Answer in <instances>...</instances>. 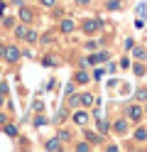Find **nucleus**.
Returning a JSON list of instances; mask_svg holds the SVG:
<instances>
[{"label":"nucleus","mask_w":147,"mask_h":152,"mask_svg":"<svg viewBox=\"0 0 147 152\" xmlns=\"http://www.w3.org/2000/svg\"><path fill=\"white\" fill-rule=\"evenodd\" d=\"M20 56H22V52L17 49V44H5V49H3V61L15 64V61H20Z\"/></svg>","instance_id":"1"},{"label":"nucleus","mask_w":147,"mask_h":152,"mask_svg":"<svg viewBox=\"0 0 147 152\" xmlns=\"http://www.w3.org/2000/svg\"><path fill=\"white\" fill-rule=\"evenodd\" d=\"M20 22H25V25H29V22H32L34 20V10H32V7H27V5H20Z\"/></svg>","instance_id":"2"},{"label":"nucleus","mask_w":147,"mask_h":152,"mask_svg":"<svg viewBox=\"0 0 147 152\" xmlns=\"http://www.w3.org/2000/svg\"><path fill=\"white\" fill-rule=\"evenodd\" d=\"M98 27H101V22H98V20H83V25H81V30H83L86 34H93V32L98 30Z\"/></svg>","instance_id":"3"},{"label":"nucleus","mask_w":147,"mask_h":152,"mask_svg":"<svg viewBox=\"0 0 147 152\" xmlns=\"http://www.w3.org/2000/svg\"><path fill=\"white\" fill-rule=\"evenodd\" d=\"M74 123L83 128L86 123H88V113H86V110H76V113H74Z\"/></svg>","instance_id":"4"},{"label":"nucleus","mask_w":147,"mask_h":152,"mask_svg":"<svg viewBox=\"0 0 147 152\" xmlns=\"http://www.w3.org/2000/svg\"><path fill=\"white\" fill-rule=\"evenodd\" d=\"M25 32H27V25L25 22H20L12 27V34H15V39H25Z\"/></svg>","instance_id":"5"},{"label":"nucleus","mask_w":147,"mask_h":152,"mask_svg":"<svg viewBox=\"0 0 147 152\" xmlns=\"http://www.w3.org/2000/svg\"><path fill=\"white\" fill-rule=\"evenodd\" d=\"M44 150H61V140H59V137L47 140V142H44Z\"/></svg>","instance_id":"6"},{"label":"nucleus","mask_w":147,"mask_h":152,"mask_svg":"<svg viewBox=\"0 0 147 152\" xmlns=\"http://www.w3.org/2000/svg\"><path fill=\"white\" fill-rule=\"evenodd\" d=\"M25 42H29V44H37V42H39V34H37L34 30H29V27H27V32H25Z\"/></svg>","instance_id":"7"},{"label":"nucleus","mask_w":147,"mask_h":152,"mask_svg":"<svg viewBox=\"0 0 147 152\" xmlns=\"http://www.w3.org/2000/svg\"><path fill=\"white\" fill-rule=\"evenodd\" d=\"M127 115H130L132 120H140V118H142V108H140V106H130V110H127Z\"/></svg>","instance_id":"8"},{"label":"nucleus","mask_w":147,"mask_h":152,"mask_svg":"<svg viewBox=\"0 0 147 152\" xmlns=\"http://www.w3.org/2000/svg\"><path fill=\"white\" fill-rule=\"evenodd\" d=\"M78 103H81V106H93V96H91V93H83V96H78Z\"/></svg>","instance_id":"9"},{"label":"nucleus","mask_w":147,"mask_h":152,"mask_svg":"<svg viewBox=\"0 0 147 152\" xmlns=\"http://www.w3.org/2000/svg\"><path fill=\"white\" fill-rule=\"evenodd\" d=\"M74 27H76V25H74V20H61V32H66V34H69V32H74Z\"/></svg>","instance_id":"10"},{"label":"nucleus","mask_w":147,"mask_h":152,"mask_svg":"<svg viewBox=\"0 0 147 152\" xmlns=\"http://www.w3.org/2000/svg\"><path fill=\"white\" fill-rule=\"evenodd\" d=\"M76 83H88V74L86 71H78L76 74Z\"/></svg>","instance_id":"11"},{"label":"nucleus","mask_w":147,"mask_h":152,"mask_svg":"<svg viewBox=\"0 0 147 152\" xmlns=\"http://www.w3.org/2000/svg\"><path fill=\"white\" fill-rule=\"evenodd\" d=\"M113 128H115V132H125V130H127V123H125V120H118Z\"/></svg>","instance_id":"12"},{"label":"nucleus","mask_w":147,"mask_h":152,"mask_svg":"<svg viewBox=\"0 0 147 152\" xmlns=\"http://www.w3.org/2000/svg\"><path fill=\"white\" fill-rule=\"evenodd\" d=\"M5 135H10V137H17V128H15V125H5Z\"/></svg>","instance_id":"13"},{"label":"nucleus","mask_w":147,"mask_h":152,"mask_svg":"<svg viewBox=\"0 0 147 152\" xmlns=\"http://www.w3.org/2000/svg\"><path fill=\"white\" fill-rule=\"evenodd\" d=\"M145 137H147V130L145 128H137L135 130V140H145Z\"/></svg>","instance_id":"14"},{"label":"nucleus","mask_w":147,"mask_h":152,"mask_svg":"<svg viewBox=\"0 0 147 152\" xmlns=\"http://www.w3.org/2000/svg\"><path fill=\"white\" fill-rule=\"evenodd\" d=\"M59 140H61V142L71 140V132H69V130H59Z\"/></svg>","instance_id":"15"},{"label":"nucleus","mask_w":147,"mask_h":152,"mask_svg":"<svg viewBox=\"0 0 147 152\" xmlns=\"http://www.w3.org/2000/svg\"><path fill=\"white\" fill-rule=\"evenodd\" d=\"M96 123H98V132H108V123H105V120H101V118H98Z\"/></svg>","instance_id":"16"},{"label":"nucleus","mask_w":147,"mask_h":152,"mask_svg":"<svg viewBox=\"0 0 147 152\" xmlns=\"http://www.w3.org/2000/svg\"><path fill=\"white\" fill-rule=\"evenodd\" d=\"M34 125H37V128L47 125V118H44V115H37V118H34Z\"/></svg>","instance_id":"17"},{"label":"nucleus","mask_w":147,"mask_h":152,"mask_svg":"<svg viewBox=\"0 0 147 152\" xmlns=\"http://www.w3.org/2000/svg\"><path fill=\"white\" fill-rule=\"evenodd\" d=\"M54 64H59L56 56H44V66H54Z\"/></svg>","instance_id":"18"},{"label":"nucleus","mask_w":147,"mask_h":152,"mask_svg":"<svg viewBox=\"0 0 147 152\" xmlns=\"http://www.w3.org/2000/svg\"><path fill=\"white\" fill-rule=\"evenodd\" d=\"M120 7V0H108V10H118Z\"/></svg>","instance_id":"19"},{"label":"nucleus","mask_w":147,"mask_h":152,"mask_svg":"<svg viewBox=\"0 0 147 152\" xmlns=\"http://www.w3.org/2000/svg\"><path fill=\"white\" fill-rule=\"evenodd\" d=\"M39 3H42V7H54L56 0H39Z\"/></svg>","instance_id":"20"},{"label":"nucleus","mask_w":147,"mask_h":152,"mask_svg":"<svg viewBox=\"0 0 147 152\" xmlns=\"http://www.w3.org/2000/svg\"><path fill=\"white\" fill-rule=\"evenodd\" d=\"M88 147H91V145H88V142H78V145H76V150H78V152H86Z\"/></svg>","instance_id":"21"},{"label":"nucleus","mask_w":147,"mask_h":152,"mask_svg":"<svg viewBox=\"0 0 147 152\" xmlns=\"http://www.w3.org/2000/svg\"><path fill=\"white\" fill-rule=\"evenodd\" d=\"M132 54H135V56H137V59H142V56H145V52H142V49H140V47H135V49H132Z\"/></svg>","instance_id":"22"},{"label":"nucleus","mask_w":147,"mask_h":152,"mask_svg":"<svg viewBox=\"0 0 147 152\" xmlns=\"http://www.w3.org/2000/svg\"><path fill=\"white\" fill-rule=\"evenodd\" d=\"M86 49H88V52H93V49H98V42H86Z\"/></svg>","instance_id":"23"},{"label":"nucleus","mask_w":147,"mask_h":152,"mask_svg":"<svg viewBox=\"0 0 147 152\" xmlns=\"http://www.w3.org/2000/svg\"><path fill=\"white\" fill-rule=\"evenodd\" d=\"M137 17H145V3L137 5Z\"/></svg>","instance_id":"24"},{"label":"nucleus","mask_w":147,"mask_h":152,"mask_svg":"<svg viewBox=\"0 0 147 152\" xmlns=\"http://www.w3.org/2000/svg\"><path fill=\"white\" fill-rule=\"evenodd\" d=\"M86 137L91 140V142H98V135H96V132H86Z\"/></svg>","instance_id":"25"},{"label":"nucleus","mask_w":147,"mask_h":152,"mask_svg":"<svg viewBox=\"0 0 147 152\" xmlns=\"http://www.w3.org/2000/svg\"><path fill=\"white\" fill-rule=\"evenodd\" d=\"M69 106H71V108H76V106H78V96H71V101H69Z\"/></svg>","instance_id":"26"},{"label":"nucleus","mask_w":147,"mask_h":152,"mask_svg":"<svg viewBox=\"0 0 147 152\" xmlns=\"http://www.w3.org/2000/svg\"><path fill=\"white\" fill-rule=\"evenodd\" d=\"M7 123V118H5V113H0V125H5Z\"/></svg>","instance_id":"27"},{"label":"nucleus","mask_w":147,"mask_h":152,"mask_svg":"<svg viewBox=\"0 0 147 152\" xmlns=\"http://www.w3.org/2000/svg\"><path fill=\"white\" fill-rule=\"evenodd\" d=\"M12 5H15V7H20V5H25V0H12Z\"/></svg>","instance_id":"28"},{"label":"nucleus","mask_w":147,"mask_h":152,"mask_svg":"<svg viewBox=\"0 0 147 152\" xmlns=\"http://www.w3.org/2000/svg\"><path fill=\"white\" fill-rule=\"evenodd\" d=\"M76 3H78V5H88V3H91V0H76Z\"/></svg>","instance_id":"29"},{"label":"nucleus","mask_w":147,"mask_h":152,"mask_svg":"<svg viewBox=\"0 0 147 152\" xmlns=\"http://www.w3.org/2000/svg\"><path fill=\"white\" fill-rule=\"evenodd\" d=\"M3 49H5V44H3V42H0V59H3Z\"/></svg>","instance_id":"30"}]
</instances>
